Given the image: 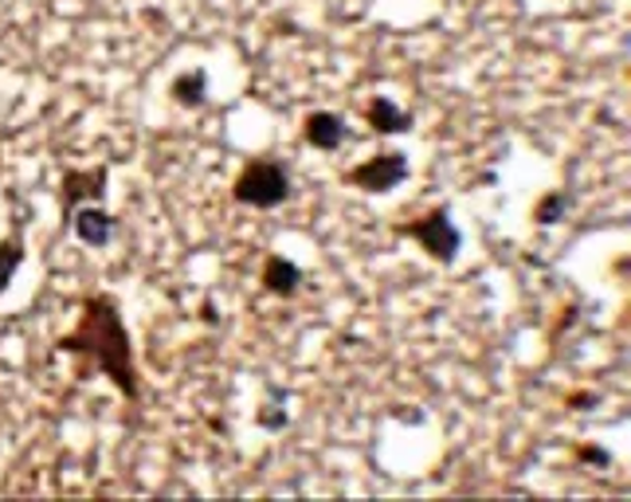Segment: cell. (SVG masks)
Returning <instances> with one entry per match:
<instances>
[{
    "label": "cell",
    "instance_id": "13",
    "mask_svg": "<svg viewBox=\"0 0 631 502\" xmlns=\"http://www.w3.org/2000/svg\"><path fill=\"white\" fill-rule=\"evenodd\" d=\"M580 456H585V459H593V463H608V456H605V451H596V448H585V451H580Z\"/></svg>",
    "mask_w": 631,
    "mask_h": 502
},
{
    "label": "cell",
    "instance_id": "4",
    "mask_svg": "<svg viewBox=\"0 0 631 502\" xmlns=\"http://www.w3.org/2000/svg\"><path fill=\"white\" fill-rule=\"evenodd\" d=\"M408 157L405 153H377V157H369L365 165H357V170L345 173V181H350L353 188H365V193H392L397 185H405L408 181Z\"/></svg>",
    "mask_w": 631,
    "mask_h": 502
},
{
    "label": "cell",
    "instance_id": "3",
    "mask_svg": "<svg viewBox=\"0 0 631 502\" xmlns=\"http://www.w3.org/2000/svg\"><path fill=\"white\" fill-rule=\"evenodd\" d=\"M400 236H412L435 263H451L463 248V236H460V228H455V220H451L447 208H432V212L420 216V220L400 225Z\"/></svg>",
    "mask_w": 631,
    "mask_h": 502
},
{
    "label": "cell",
    "instance_id": "5",
    "mask_svg": "<svg viewBox=\"0 0 631 502\" xmlns=\"http://www.w3.org/2000/svg\"><path fill=\"white\" fill-rule=\"evenodd\" d=\"M71 228L87 248H107L114 240V216L99 205H79L71 212Z\"/></svg>",
    "mask_w": 631,
    "mask_h": 502
},
{
    "label": "cell",
    "instance_id": "10",
    "mask_svg": "<svg viewBox=\"0 0 631 502\" xmlns=\"http://www.w3.org/2000/svg\"><path fill=\"white\" fill-rule=\"evenodd\" d=\"M169 95L180 102V107H189V110H197V107H204V99H208V75L200 72H180L177 79L169 83Z\"/></svg>",
    "mask_w": 631,
    "mask_h": 502
},
{
    "label": "cell",
    "instance_id": "8",
    "mask_svg": "<svg viewBox=\"0 0 631 502\" xmlns=\"http://www.w3.org/2000/svg\"><path fill=\"white\" fill-rule=\"evenodd\" d=\"M102 185H107V170L95 165V170H67L64 177V208L71 212L79 205V197H102Z\"/></svg>",
    "mask_w": 631,
    "mask_h": 502
},
{
    "label": "cell",
    "instance_id": "7",
    "mask_svg": "<svg viewBox=\"0 0 631 502\" xmlns=\"http://www.w3.org/2000/svg\"><path fill=\"white\" fill-rule=\"evenodd\" d=\"M259 279H263V287L279 298L298 295V287H302V271H298V263H290L287 255H267Z\"/></svg>",
    "mask_w": 631,
    "mask_h": 502
},
{
    "label": "cell",
    "instance_id": "9",
    "mask_svg": "<svg viewBox=\"0 0 631 502\" xmlns=\"http://www.w3.org/2000/svg\"><path fill=\"white\" fill-rule=\"evenodd\" d=\"M365 118H369V126L377 134H405V130H412V114L400 110L392 99H373Z\"/></svg>",
    "mask_w": 631,
    "mask_h": 502
},
{
    "label": "cell",
    "instance_id": "6",
    "mask_svg": "<svg viewBox=\"0 0 631 502\" xmlns=\"http://www.w3.org/2000/svg\"><path fill=\"white\" fill-rule=\"evenodd\" d=\"M302 134H307V142L314 145V150L334 153L337 145L345 142V118L334 114V110H314V114H307V122H302Z\"/></svg>",
    "mask_w": 631,
    "mask_h": 502
},
{
    "label": "cell",
    "instance_id": "11",
    "mask_svg": "<svg viewBox=\"0 0 631 502\" xmlns=\"http://www.w3.org/2000/svg\"><path fill=\"white\" fill-rule=\"evenodd\" d=\"M20 263H24V240H20V236L0 240V291L12 287V279H16Z\"/></svg>",
    "mask_w": 631,
    "mask_h": 502
},
{
    "label": "cell",
    "instance_id": "1",
    "mask_svg": "<svg viewBox=\"0 0 631 502\" xmlns=\"http://www.w3.org/2000/svg\"><path fill=\"white\" fill-rule=\"evenodd\" d=\"M64 353L79 358V376L102 373L110 376V385L126 396L130 404H137L142 385H137V369H134V346H130V330L122 323V310L110 295H87L82 298V314L79 326L71 334L55 341Z\"/></svg>",
    "mask_w": 631,
    "mask_h": 502
},
{
    "label": "cell",
    "instance_id": "12",
    "mask_svg": "<svg viewBox=\"0 0 631 502\" xmlns=\"http://www.w3.org/2000/svg\"><path fill=\"white\" fill-rule=\"evenodd\" d=\"M565 212H568V193H545L538 200V208H533V220L538 225H557V220H565Z\"/></svg>",
    "mask_w": 631,
    "mask_h": 502
},
{
    "label": "cell",
    "instance_id": "2",
    "mask_svg": "<svg viewBox=\"0 0 631 502\" xmlns=\"http://www.w3.org/2000/svg\"><path fill=\"white\" fill-rule=\"evenodd\" d=\"M232 197L247 208H279L290 197V173L283 162L270 157H255L240 170V177L232 181Z\"/></svg>",
    "mask_w": 631,
    "mask_h": 502
}]
</instances>
